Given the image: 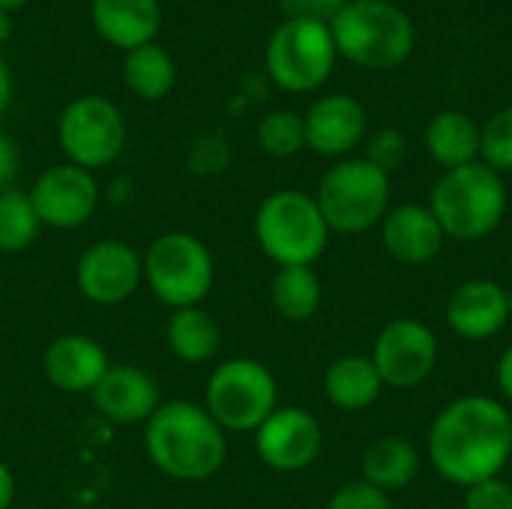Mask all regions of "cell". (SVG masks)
<instances>
[{"mask_svg":"<svg viewBox=\"0 0 512 509\" xmlns=\"http://www.w3.org/2000/svg\"><path fill=\"white\" fill-rule=\"evenodd\" d=\"M465 509H512V483L492 477L465 489Z\"/></svg>","mask_w":512,"mask_h":509,"instance_id":"d6a6232c","label":"cell"},{"mask_svg":"<svg viewBox=\"0 0 512 509\" xmlns=\"http://www.w3.org/2000/svg\"><path fill=\"white\" fill-rule=\"evenodd\" d=\"M165 339H168V348L177 360L183 363H207L216 357L219 345H222V333H219V324L201 309V306H192V309H177L171 318H168V327H165Z\"/></svg>","mask_w":512,"mask_h":509,"instance_id":"d4e9b609","label":"cell"},{"mask_svg":"<svg viewBox=\"0 0 512 509\" xmlns=\"http://www.w3.org/2000/svg\"><path fill=\"white\" fill-rule=\"evenodd\" d=\"M108 369L111 363L105 348L81 333L57 336L42 354V372L60 393H93Z\"/></svg>","mask_w":512,"mask_h":509,"instance_id":"d6986e66","label":"cell"},{"mask_svg":"<svg viewBox=\"0 0 512 509\" xmlns=\"http://www.w3.org/2000/svg\"><path fill=\"white\" fill-rule=\"evenodd\" d=\"M258 147L273 159H291L306 150V126L297 111L279 108L261 117L258 123Z\"/></svg>","mask_w":512,"mask_h":509,"instance_id":"83f0119b","label":"cell"},{"mask_svg":"<svg viewBox=\"0 0 512 509\" xmlns=\"http://www.w3.org/2000/svg\"><path fill=\"white\" fill-rule=\"evenodd\" d=\"M18 509H36V507H18Z\"/></svg>","mask_w":512,"mask_h":509,"instance_id":"b9f144b4","label":"cell"},{"mask_svg":"<svg viewBox=\"0 0 512 509\" xmlns=\"http://www.w3.org/2000/svg\"><path fill=\"white\" fill-rule=\"evenodd\" d=\"M384 393V381L372 363V357L363 354H345L336 357L324 372V396L333 408L357 414L372 408Z\"/></svg>","mask_w":512,"mask_h":509,"instance_id":"44dd1931","label":"cell"},{"mask_svg":"<svg viewBox=\"0 0 512 509\" xmlns=\"http://www.w3.org/2000/svg\"><path fill=\"white\" fill-rule=\"evenodd\" d=\"M57 141L69 165L96 171L111 165L126 144V120L105 96L72 99L57 120Z\"/></svg>","mask_w":512,"mask_h":509,"instance_id":"30bf717a","label":"cell"},{"mask_svg":"<svg viewBox=\"0 0 512 509\" xmlns=\"http://www.w3.org/2000/svg\"><path fill=\"white\" fill-rule=\"evenodd\" d=\"M324 509H396V507H393V501H390V495H387V492H381V489H375V486H369V483H363V480H351V483L339 486V489L330 495V501H327V507Z\"/></svg>","mask_w":512,"mask_h":509,"instance_id":"1f68e13d","label":"cell"},{"mask_svg":"<svg viewBox=\"0 0 512 509\" xmlns=\"http://www.w3.org/2000/svg\"><path fill=\"white\" fill-rule=\"evenodd\" d=\"M42 222L33 210L30 192L6 189L0 195V252H24L36 243Z\"/></svg>","mask_w":512,"mask_h":509,"instance_id":"4316f807","label":"cell"},{"mask_svg":"<svg viewBox=\"0 0 512 509\" xmlns=\"http://www.w3.org/2000/svg\"><path fill=\"white\" fill-rule=\"evenodd\" d=\"M339 51L330 24L285 18L267 39L264 66L276 87L285 93H312L324 87L336 69Z\"/></svg>","mask_w":512,"mask_h":509,"instance_id":"52a82bcc","label":"cell"},{"mask_svg":"<svg viewBox=\"0 0 512 509\" xmlns=\"http://www.w3.org/2000/svg\"><path fill=\"white\" fill-rule=\"evenodd\" d=\"M330 228L315 195L279 189L255 213V240L276 267H312L330 243Z\"/></svg>","mask_w":512,"mask_h":509,"instance_id":"5b68a950","label":"cell"},{"mask_svg":"<svg viewBox=\"0 0 512 509\" xmlns=\"http://www.w3.org/2000/svg\"><path fill=\"white\" fill-rule=\"evenodd\" d=\"M276 408V378L264 363L252 357L219 363L204 390V411L222 432H255Z\"/></svg>","mask_w":512,"mask_h":509,"instance_id":"9c48e42d","label":"cell"},{"mask_svg":"<svg viewBox=\"0 0 512 509\" xmlns=\"http://www.w3.org/2000/svg\"><path fill=\"white\" fill-rule=\"evenodd\" d=\"M9 99H12V75H9V66L0 57V117L9 108Z\"/></svg>","mask_w":512,"mask_h":509,"instance_id":"74e56055","label":"cell"},{"mask_svg":"<svg viewBox=\"0 0 512 509\" xmlns=\"http://www.w3.org/2000/svg\"><path fill=\"white\" fill-rule=\"evenodd\" d=\"M273 309L294 324L312 321L321 309L324 288L312 267H279L273 276Z\"/></svg>","mask_w":512,"mask_h":509,"instance_id":"484cf974","label":"cell"},{"mask_svg":"<svg viewBox=\"0 0 512 509\" xmlns=\"http://www.w3.org/2000/svg\"><path fill=\"white\" fill-rule=\"evenodd\" d=\"M426 450L432 468L459 489L501 477L512 462V411L480 393L453 399L432 420Z\"/></svg>","mask_w":512,"mask_h":509,"instance_id":"6da1fadb","label":"cell"},{"mask_svg":"<svg viewBox=\"0 0 512 509\" xmlns=\"http://www.w3.org/2000/svg\"><path fill=\"white\" fill-rule=\"evenodd\" d=\"M231 159V147L222 132H204L189 144V168L201 177L219 174Z\"/></svg>","mask_w":512,"mask_h":509,"instance_id":"4dcf8cb0","label":"cell"},{"mask_svg":"<svg viewBox=\"0 0 512 509\" xmlns=\"http://www.w3.org/2000/svg\"><path fill=\"white\" fill-rule=\"evenodd\" d=\"M390 195V174H384L363 156H345L324 171L315 201L330 231L366 234L384 222L390 210Z\"/></svg>","mask_w":512,"mask_h":509,"instance_id":"8992f818","label":"cell"},{"mask_svg":"<svg viewBox=\"0 0 512 509\" xmlns=\"http://www.w3.org/2000/svg\"><path fill=\"white\" fill-rule=\"evenodd\" d=\"M507 300H510V321H512V288H507Z\"/></svg>","mask_w":512,"mask_h":509,"instance_id":"60d3db41","label":"cell"},{"mask_svg":"<svg viewBox=\"0 0 512 509\" xmlns=\"http://www.w3.org/2000/svg\"><path fill=\"white\" fill-rule=\"evenodd\" d=\"M144 282L174 312L192 309L213 291L216 264L204 240L186 231H168L144 255Z\"/></svg>","mask_w":512,"mask_h":509,"instance_id":"ba28073f","label":"cell"},{"mask_svg":"<svg viewBox=\"0 0 512 509\" xmlns=\"http://www.w3.org/2000/svg\"><path fill=\"white\" fill-rule=\"evenodd\" d=\"M12 501H15V477L0 462V509H12Z\"/></svg>","mask_w":512,"mask_h":509,"instance_id":"8d00e7d4","label":"cell"},{"mask_svg":"<svg viewBox=\"0 0 512 509\" xmlns=\"http://www.w3.org/2000/svg\"><path fill=\"white\" fill-rule=\"evenodd\" d=\"M495 378H498V390L501 396L512 405V345H507V351L501 354L498 360V369H495Z\"/></svg>","mask_w":512,"mask_h":509,"instance_id":"d590c367","label":"cell"},{"mask_svg":"<svg viewBox=\"0 0 512 509\" xmlns=\"http://www.w3.org/2000/svg\"><path fill=\"white\" fill-rule=\"evenodd\" d=\"M330 33L339 57L375 72L402 66L417 45L411 15L393 0H348L330 21Z\"/></svg>","mask_w":512,"mask_h":509,"instance_id":"277c9868","label":"cell"},{"mask_svg":"<svg viewBox=\"0 0 512 509\" xmlns=\"http://www.w3.org/2000/svg\"><path fill=\"white\" fill-rule=\"evenodd\" d=\"M174 81H177V66H174V57L162 45L147 42L141 48L126 51L123 84L129 87L132 96L144 102H159L174 90Z\"/></svg>","mask_w":512,"mask_h":509,"instance_id":"cb8c5ba5","label":"cell"},{"mask_svg":"<svg viewBox=\"0 0 512 509\" xmlns=\"http://www.w3.org/2000/svg\"><path fill=\"white\" fill-rule=\"evenodd\" d=\"M324 447L321 423L306 408H276L258 429H255V450L258 459L279 471L297 474L306 471Z\"/></svg>","mask_w":512,"mask_h":509,"instance_id":"5bb4252c","label":"cell"},{"mask_svg":"<svg viewBox=\"0 0 512 509\" xmlns=\"http://www.w3.org/2000/svg\"><path fill=\"white\" fill-rule=\"evenodd\" d=\"M30 0H0V12H15L21 6H27Z\"/></svg>","mask_w":512,"mask_h":509,"instance_id":"ab89813d","label":"cell"},{"mask_svg":"<svg viewBox=\"0 0 512 509\" xmlns=\"http://www.w3.org/2000/svg\"><path fill=\"white\" fill-rule=\"evenodd\" d=\"M480 162L498 174H512V105L480 126Z\"/></svg>","mask_w":512,"mask_h":509,"instance_id":"f1b7e54d","label":"cell"},{"mask_svg":"<svg viewBox=\"0 0 512 509\" xmlns=\"http://www.w3.org/2000/svg\"><path fill=\"white\" fill-rule=\"evenodd\" d=\"M426 153L444 171L480 162V123L465 111H438L426 126Z\"/></svg>","mask_w":512,"mask_h":509,"instance_id":"603a6c76","label":"cell"},{"mask_svg":"<svg viewBox=\"0 0 512 509\" xmlns=\"http://www.w3.org/2000/svg\"><path fill=\"white\" fill-rule=\"evenodd\" d=\"M510 468H512V462H510Z\"/></svg>","mask_w":512,"mask_h":509,"instance_id":"7bdbcfd3","label":"cell"},{"mask_svg":"<svg viewBox=\"0 0 512 509\" xmlns=\"http://www.w3.org/2000/svg\"><path fill=\"white\" fill-rule=\"evenodd\" d=\"M447 327L465 342H489L510 321L507 288L492 279H468L447 300Z\"/></svg>","mask_w":512,"mask_h":509,"instance_id":"2e32d148","label":"cell"},{"mask_svg":"<svg viewBox=\"0 0 512 509\" xmlns=\"http://www.w3.org/2000/svg\"><path fill=\"white\" fill-rule=\"evenodd\" d=\"M306 147L327 159H345L369 135V114L360 99L348 93H327L303 114Z\"/></svg>","mask_w":512,"mask_h":509,"instance_id":"9a60e30c","label":"cell"},{"mask_svg":"<svg viewBox=\"0 0 512 509\" xmlns=\"http://www.w3.org/2000/svg\"><path fill=\"white\" fill-rule=\"evenodd\" d=\"M96 411L117 426L147 423L162 405L159 384L138 366H111L90 393Z\"/></svg>","mask_w":512,"mask_h":509,"instance_id":"ac0fdd59","label":"cell"},{"mask_svg":"<svg viewBox=\"0 0 512 509\" xmlns=\"http://www.w3.org/2000/svg\"><path fill=\"white\" fill-rule=\"evenodd\" d=\"M438 336L426 321L417 318H393L375 339L372 363L393 390H414L429 381L438 366Z\"/></svg>","mask_w":512,"mask_h":509,"instance_id":"8fae6325","label":"cell"},{"mask_svg":"<svg viewBox=\"0 0 512 509\" xmlns=\"http://www.w3.org/2000/svg\"><path fill=\"white\" fill-rule=\"evenodd\" d=\"M90 21L108 45L132 51L156 39L162 6L159 0H90Z\"/></svg>","mask_w":512,"mask_h":509,"instance_id":"ffe728a7","label":"cell"},{"mask_svg":"<svg viewBox=\"0 0 512 509\" xmlns=\"http://www.w3.org/2000/svg\"><path fill=\"white\" fill-rule=\"evenodd\" d=\"M348 0H279V9L285 18H306V21H321L330 24Z\"/></svg>","mask_w":512,"mask_h":509,"instance_id":"836d02e7","label":"cell"},{"mask_svg":"<svg viewBox=\"0 0 512 509\" xmlns=\"http://www.w3.org/2000/svg\"><path fill=\"white\" fill-rule=\"evenodd\" d=\"M444 231L429 210V204L405 201L387 210L381 222V243L384 252L402 267H420L438 258L444 249Z\"/></svg>","mask_w":512,"mask_h":509,"instance_id":"e0dca14e","label":"cell"},{"mask_svg":"<svg viewBox=\"0 0 512 509\" xmlns=\"http://www.w3.org/2000/svg\"><path fill=\"white\" fill-rule=\"evenodd\" d=\"M144 279L141 255L123 240H99L81 252L75 267V282L84 300L96 306L126 303Z\"/></svg>","mask_w":512,"mask_h":509,"instance_id":"4fadbf2b","label":"cell"},{"mask_svg":"<svg viewBox=\"0 0 512 509\" xmlns=\"http://www.w3.org/2000/svg\"><path fill=\"white\" fill-rule=\"evenodd\" d=\"M15 174H18V147L6 132H0V195L12 189Z\"/></svg>","mask_w":512,"mask_h":509,"instance_id":"e575fe53","label":"cell"},{"mask_svg":"<svg viewBox=\"0 0 512 509\" xmlns=\"http://www.w3.org/2000/svg\"><path fill=\"white\" fill-rule=\"evenodd\" d=\"M420 474V450L405 435L375 438L360 462V480L393 495L408 489Z\"/></svg>","mask_w":512,"mask_h":509,"instance_id":"7402d4cb","label":"cell"},{"mask_svg":"<svg viewBox=\"0 0 512 509\" xmlns=\"http://www.w3.org/2000/svg\"><path fill=\"white\" fill-rule=\"evenodd\" d=\"M366 150H363V159H369L375 168H381L384 174H393L405 165L408 159V138L402 129H375L372 135H366Z\"/></svg>","mask_w":512,"mask_h":509,"instance_id":"f546056e","label":"cell"},{"mask_svg":"<svg viewBox=\"0 0 512 509\" xmlns=\"http://www.w3.org/2000/svg\"><path fill=\"white\" fill-rule=\"evenodd\" d=\"M507 207L510 192L504 174L483 162L444 171L429 198V210L435 213L444 237L462 243H477L495 234L507 216Z\"/></svg>","mask_w":512,"mask_h":509,"instance_id":"3957f363","label":"cell"},{"mask_svg":"<svg viewBox=\"0 0 512 509\" xmlns=\"http://www.w3.org/2000/svg\"><path fill=\"white\" fill-rule=\"evenodd\" d=\"M9 36H12V18H9V12H0V45H3Z\"/></svg>","mask_w":512,"mask_h":509,"instance_id":"f35d334b","label":"cell"},{"mask_svg":"<svg viewBox=\"0 0 512 509\" xmlns=\"http://www.w3.org/2000/svg\"><path fill=\"white\" fill-rule=\"evenodd\" d=\"M30 201L42 225L72 231L93 219L99 207V183L93 171L63 162L36 177L30 186Z\"/></svg>","mask_w":512,"mask_h":509,"instance_id":"7c38bea8","label":"cell"},{"mask_svg":"<svg viewBox=\"0 0 512 509\" xmlns=\"http://www.w3.org/2000/svg\"><path fill=\"white\" fill-rule=\"evenodd\" d=\"M144 450L156 471L177 483L210 480L228 459L225 432L195 402H162L144 429Z\"/></svg>","mask_w":512,"mask_h":509,"instance_id":"7a4b0ae2","label":"cell"}]
</instances>
